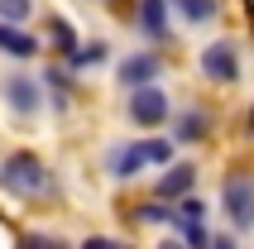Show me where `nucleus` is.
I'll return each mask as SVG.
<instances>
[{
	"instance_id": "obj_12",
	"label": "nucleus",
	"mask_w": 254,
	"mask_h": 249,
	"mask_svg": "<svg viewBox=\"0 0 254 249\" xmlns=\"http://www.w3.org/2000/svg\"><path fill=\"white\" fill-rule=\"evenodd\" d=\"M0 53H10V58H34V53H39V39L24 34V29H14V19H0Z\"/></svg>"
},
{
	"instance_id": "obj_13",
	"label": "nucleus",
	"mask_w": 254,
	"mask_h": 249,
	"mask_svg": "<svg viewBox=\"0 0 254 249\" xmlns=\"http://www.w3.org/2000/svg\"><path fill=\"white\" fill-rule=\"evenodd\" d=\"M173 5L183 10L187 24H211L216 14H221V5H216V0H173Z\"/></svg>"
},
{
	"instance_id": "obj_7",
	"label": "nucleus",
	"mask_w": 254,
	"mask_h": 249,
	"mask_svg": "<svg viewBox=\"0 0 254 249\" xmlns=\"http://www.w3.org/2000/svg\"><path fill=\"white\" fill-rule=\"evenodd\" d=\"M158 72H163V62H158L154 53H129L125 62H120V72H115V77H120V82L134 91V86H154V82H158Z\"/></svg>"
},
{
	"instance_id": "obj_10",
	"label": "nucleus",
	"mask_w": 254,
	"mask_h": 249,
	"mask_svg": "<svg viewBox=\"0 0 254 249\" xmlns=\"http://www.w3.org/2000/svg\"><path fill=\"white\" fill-rule=\"evenodd\" d=\"M5 101H10V111L14 115H34L39 111V82L34 77H5Z\"/></svg>"
},
{
	"instance_id": "obj_8",
	"label": "nucleus",
	"mask_w": 254,
	"mask_h": 249,
	"mask_svg": "<svg viewBox=\"0 0 254 249\" xmlns=\"http://www.w3.org/2000/svg\"><path fill=\"white\" fill-rule=\"evenodd\" d=\"M206 134H211V115H206V111L187 106V111L173 115V139H178V144H201Z\"/></svg>"
},
{
	"instance_id": "obj_22",
	"label": "nucleus",
	"mask_w": 254,
	"mask_h": 249,
	"mask_svg": "<svg viewBox=\"0 0 254 249\" xmlns=\"http://www.w3.org/2000/svg\"><path fill=\"white\" fill-rule=\"evenodd\" d=\"M158 249H192V245H187V240H163Z\"/></svg>"
},
{
	"instance_id": "obj_3",
	"label": "nucleus",
	"mask_w": 254,
	"mask_h": 249,
	"mask_svg": "<svg viewBox=\"0 0 254 249\" xmlns=\"http://www.w3.org/2000/svg\"><path fill=\"white\" fill-rule=\"evenodd\" d=\"M221 206H226V221L235 230H254V182H250V173H230L221 182Z\"/></svg>"
},
{
	"instance_id": "obj_16",
	"label": "nucleus",
	"mask_w": 254,
	"mask_h": 249,
	"mask_svg": "<svg viewBox=\"0 0 254 249\" xmlns=\"http://www.w3.org/2000/svg\"><path fill=\"white\" fill-rule=\"evenodd\" d=\"M96 62H106V43H86V48H77V53L67 58L72 72H86V67H96Z\"/></svg>"
},
{
	"instance_id": "obj_11",
	"label": "nucleus",
	"mask_w": 254,
	"mask_h": 249,
	"mask_svg": "<svg viewBox=\"0 0 254 249\" xmlns=\"http://www.w3.org/2000/svg\"><path fill=\"white\" fill-rule=\"evenodd\" d=\"M192 187H197V168L192 163H173L168 173H163V182H158V196H163V201H183Z\"/></svg>"
},
{
	"instance_id": "obj_4",
	"label": "nucleus",
	"mask_w": 254,
	"mask_h": 249,
	"mask_svg": "<svg viewBox=\"0 0 254 249\" xmlns=\"http://www.w3.org/2000/svg\"><path fill=\"white\" fill-rule=\"evenodd\" d=\"M197 67H201V77H206V82L230 86V82H240V48H235L230 39H216V43H206V48H201Z\"/></svg>"
},
{
	"instance_id": "obj_2",
	"label": "nucleus",
	"mask_w": 254,
	"mask_h": 249,
	"mask_svg": "<svg viewBox=\"0 0 254 249\" xmlns=\"http://www.w3.org/2000/svg\"><path fill=\"white\" fill-rule=\"evenodd\" d=\"M0 187L10 196H39V192H48V168L34 158V153H10L5 163H0Z\"/></svg>"
},
{
	"instance_id": "obj_5",
	"label": "nucleus",
	"mask_w": 254,
	"mask_h": 249,
	"mask_svg": "<svg viewBox=\"0 0 254 249\" xmlns=\"http://www.w3.org/2000/svg\"><path fill=\"white\" fill-rule=\"evenodd\" d=\"M173 230H178V240H187L192 249H206V245H211V230H206V206H201L192 192H187L183 201H173Z\"/></svg>"
},
{
	"instance_id": "obj_18",
	"label": "nucleus",
	"mask_w": 254,
	"mask_h": 249,
	"mask_svg": "<svg viewBox=\"0 0 254 249\" xmlns=\"http://www.w3.org/2000/svg\"><path fill=\"white\" fill-rule=\"evenodd\" d=\"M0 19H29V0H0Z\"/></svg>"
},
{
	"instance_id": "obj_19",
	"label": "nucleus",
	"mask_w": 254,
	"mask_h": 249,
	"mask_svg": "<svg viewBox=\"0 0 254 249\" xmlns=\"http://www.w3.org/2000/svg\"><path fill=\"white\" fill-rule=\"evenodd\" d=\"M19 249H67V245H58V240H48V235H24Z\"/></svg>"
},
{
	"instance_id": "obj_21",
	"label": "nucleus",
	"mask_w": 254,
	"mask_h": 249,
	"mask_svg": "<svg viewBox=\"0 0 254 249\" xmlns=\"http://www.w3.org/2000/svg\"><path fill=\"white\" fill-rule=\"evenodd\" d=\"M206 249H240V245H235L230 235H211V245H206Z\"/></svg>"
},
{
	"instance_id": "obj_23",
	"label": "nucleus",
	"mask_w": 254,
	"mask_h": 249,
	"mask_svg": "<svg viewBox=\"0 0 254 249\" xmlns=\"http://www.w3.org/2000/svg\"><path fill=\"white\" fill-rule=\"evenodd\" d=\"M245 134L254 139V106H250V115H245Z\"/></svg>"
},
{
	"instance_id": "obj_9",
	"label": "nucleus",
	"mask_w": 254,
	"mask_h": 249,
	"mask_svg": "<svg viewBox=\"0 0 254 249\" xmlns=\"http://www.w3.org/2000/svg\"><path fill=\"white\" fill-rule=\"evenodd\" d=\"M173 14H168V0H139V34H144V39H168V34H173Z\"/></svg>"
},
{
	"instance_id": "obj_17",
	"label": "nucleus",
	"mask_w": 254,
	"mask_h": 249,
	"mask_svg": "<svg viewBox=\"0 0 254 249\" xmlns=\"http://www.w3.org/2000/svg\"><path fill=\"white\" fill-rule=\"evenodd\" d=\"M43 82L53 86V106H58V111H67V106H72V91H67V77H63V72H58V67H48V72H43Z\"/></svg>"
},
{
	"instance_id": "obj_15",
	"label": "nucleus",
	"mask_w": 254,
	"mask_h": 249,
	"mask_svg": "<svg viewBox=\"0 0 254 249\" xmlns=\"http://www.w3.org/2000/svg\"><path fill=\"white\" fill-rule=\"evenodd\" d=\"M48 34H53V43H58V53H63V62H67V58L77 53V48H82V43H77V34H72V24H67V19H53V24H48Z\"/></svg>"
},
{
	"instance_id": "obj_1",
	"label": "nucleus",
	"mask_w": 254,
	"mask_h": 249,
	"mask_svg": "<svg viewBox=\"0 0 254 249\" xmlns=\"http://www.w3.org/2000/svg\"><path fill=\"white\" fill-rule=\"evenodd\" d=\"M173 144L178 139H129V144H120V149H111V178L115 182H129L139 178L149 163H173Z\"/></svg>"
},
{
	"instance_id": "obj_14",
	"label": "nucleus",
	"mask_w": 254,
	"mask_h": 249,
	"mask_svg": "<svg viewBox=\"0 0 254 249\" xmlns=\"http://www.w3.org/2000/svg\"><path fill=\"white\" fill-rule=\"evenodd\" d=\"M129 221H139V225H173V201H149V206H134V216Z\"/></svg>"
},
{
	"instance_id": "obj_20",
	"label": "nucleus",
	"mask_w": 254,
	"mask_h": 249,
	"mask_svg": "<svg viewBox=\"0 0 254 249\" xmlns=\"http://www.w3.org/2000/svg\"><path fill=\"white\" fill-rule=\"evenodd\" d=\"M82 249H125V245L111 240V235H91V240H82Z\"/></svg>"
},
{
	"instance_id": "obj_6",
	"label": "nucleus",
	"mask_w": 254,
	"mask_h": 249,
	"mask_svg": "<svg viewBox=\"0 0 254 249\" xmlns=\"http://www.w3.org/2000/svg\"><path fill=\"white\" fill-rule=\"evenodd\" d=\"M125 111H129V120L139 124V129H154V124H163V120L173 115V101L163 96L158 86H134Z\"/></svg>"
}]
</instances>
